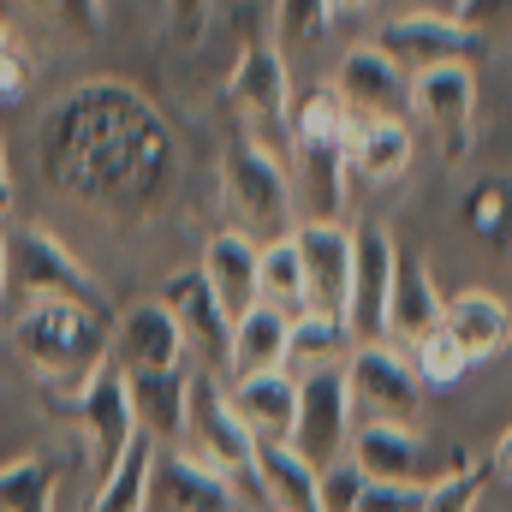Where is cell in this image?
Returning a JSON list of instances; mask_svg holds the SVG:
<instances>
[{
	"label": "cell",
	"instance_id": "cell-34",
	"mask_svg": "<svg viewBox=\"0 0 512 512\" xmlns=\"http://www.w3.org/2000/svg\"><path fill=\"white\" fill-rule=\"evenodd\" d=\"M483 483H489V465H483V459H471L465 471H453V477L429 483L423 512H477V501H483Z\"/></svg>",
	"mask_w": 512,
	"mask_h": 512
},
{
	"label": "cell",
	"instance_id": "cell-1",
	"mask_svg": "<svg viewBox=\"0 0 512 512\" xmlns=\"http://www.w3.org/2000/svg\"><path fill=\"white\" fill-rule=\"evenodd\" d=\"M42 173L90 209L143 215L173 185V137L137 90L96 78L48 108Z\"/></svg>",
	"mask_w": 512,
	"mask_h": 512
},
{
	"label": "cell",
	"instance_id": "cell-9",
	"mask_svg": "<svg viewBox=\"0 0 512 512\" xmlns=\"http://www.w3.org/2000/svg\"><path fill=\"white\" fill-rule=\"evenodd\" d=\"M346 393L358 423H417L423 417V382L399 346H352L346 358Z\"/></svg>",
	"mask_w": 512,
	"mask_h": 512
},
{
	"label": "cell",
	"instance_id": "cell-19",
	"mask_svg": "<svg viewBox=\"0 0 512 512\" xmlns=\"http://www.w3.org/2000/svg\"><path fill=\"white\" fill-rule=\"evenodd\" d=\"M251 489L256 512H316V465L292 441H256Z\"/></svg>",
	"mask_w": 512,
	"mask_h": 512
},
{
	"label": "cell",
	"instance_id": "cell-24",
	"mask_svg": "<svg viewBox=\"0 0 512 512\" xmlns=\"http://www.w3.org/2000/svg\"><path fill=\"white\" fill-rule=\"evenodd\" d=\"M227 399L239 411V423L251 429V441H292V417H298V376L292 370H262L227 382Z\"/></svg>",
	"mask_w": 512,
	"mask_h": 512
},
{
	"label": "cell",
	"instance_id": "cell-14",
	"mask_svg": "<svg viewBox=\"0 0 512 512\" xmlns=\"http://www.w3.org/2000/svg\"><path fill=\"white\" fill-rule=\"evenodd\" d=\"M292 251H298V268H304V310H316V316H346L358 233H352L346 221H298V227H292Z\"/></svg>",
	"mask_w": 512,
	"mask_h": 512
},
{
	"label": "cell",
	"instance_id": "cell-17",
	"mask_svg": "<svg viewBox=\"0 0 512 512\" xmlns=\"http://www.w3.org/2000/svg\"><path fill=\"white\" fill-rule=\"evenodd\" d=\"M143 512H245V495H239V483H227L221 471L197 465L191 453L161 447L155 471H149Z\"/></svg>",
	"mask_w": 512,
	"mask_h": 512
},
{
	"label": "cell",
	"instance_id": "cell-35",
	"mask_svg": "<svg viewBox=\"0 0 512 512\" xmlns=\"http://www.w3.org/2000/svg\"><path fill=\"white\" fill-rule=\"evenodd\" d=\"M364 495V471L352 459H334L328 471H316V512H352Z\"/></svg>",
	"mask_w": 512,
	"mask_h": 512
},
{
	"label": "cell",
	"instance_id": "cell-46",
	"mask_svg": "<svg viewBox=\"0 0 512 512\" xmlns=\"http://www.w3.org/2000/svg\"><path fill=\"white\" fill-rule=\"evenodd\" d=\"M6 48H12V30H6V18H0V54H6Z\"/></svg>",
	"mask_w": 512,
	"mask_h": 512
},
{
	"label": "cell",
	"instance_id": "cell-43",
	"mask_svg": "<svg viewBox=\"0 0 512 512\" xmlns=\"http://www.w3.org/2000/svg\"><path fill=\"white\" fill-rule=\"evenodd\" d=\"M6 215H12V185H0V227H6Z\"/></svg>",
	"mask_w": 512,
	"mask_h": 512
},
{
	"label": "cell",
	"instance_id": "cell-26",
	"mask_svg": "<svg viewBox=\"0 0 512 512\" xmlns=\"http://www.w3.org/2000/svg\"><path fill=\"white\" fill-rule=\"evenodd\" d=\"M126 382H131L137 435H149L155 447H179V435H185V399H191V370H167V376H126Z\"/></svg>",
	"mask_w": 512,
	"mask_h": 512
},
{
	"label": "cell",
	"instance_id": "cell-23",
	"mask_svg": "<svg viewBox=\"0 0 512 512\" xmlns=\"http://www.w3.org/2000/svg\"><path fill=\"white\" fill-rule=\"evenodd\" d=\"M441 310H447V292L435 286L429 262L399 256V268H393V292H387V346H417L423 334L441 328Z\"/></svg>",
	"mask_w": 512,
	"mask_h": 512
},
{
	"label": "cell",
	"instance_id": "cell-2",
	"mask_svg": "<svg viewBox=\"0 0 512 512\" xmlns=\"http://www.w3.org/2000/svg\"><path fill=\"white\" fill-rule=\"evenodd\" d=\"M12 352L42 393H84L114 364V322L66 298H36L12 310Z\"/></svg>",
	"mask_w": 512,
	"mask_h": 512
},
{
	"label": "cell",
	"instance_id": "cell-45",
	"mask_svg": "<svg viewBox=\"0 0 512 512\" xmlns=\"http://www.w3.org/2000/svg\"><path fill=\"white\" fill-rule=\"evenodd\" d=\"M0 185H12V167H6V143H0Z\"/></svg>",
	"mask_w": 512,
	"mask_h": 512
},
{
	"label": "cell",
	"instance_id": "cell-7",
	"mask_svg": "<svg viewBox=\"0 0 512 512\" xmlns=\"http://www.w3.org/2000/svg\"><path fill=\"white\" fill-rule=\"evenodd\" d=\"M48 411H54V417H66V423L84 435V453H90L96 483L120 465V453L137 441L131 382H126V370H120V364H108V370L84 387V393H48Z\"/></svg>",
	"mask_w": 512,
	"mask_h": 512
},
{
	"label": "cell",
	"instance_id": "cell-8",
	"mask_svg": "<svg viewBox=\"0 0 512 512\" xmlns=\"http://www.w3.org/2000/svg\"><path fill=\"white\" fill-rule=\"evenodd\" d=\"M179 453H191L197 465H209V471H221L227 483H245L251 477V429L239 423V411H233V399H227V387L221 376H209V370H191V399H185V435H179Z\"/></svg>",
	"mask_w": 512,
	"mask_h": 512
},
{
	"label": "cell",
	"instance_id": "cell-27",
	"mask_svg": "<svg viewBox=\"0 0 512 512\" xmlns=\"http://www.w3.org/2000/svg\"><path fill=\"white\" fill-rule=\"evenodd\" d=\"M352 358V334L340 316H292V340H286V370L292 376H310V370H340Z\"/></svg>",
	"mask_w": 512,
	"mask_h": 512
},
{
	"label": "cell",
	"instance_id": "cell-39",
	"mask_svg": "<svg viewBox=\"0 0 512 512\" xmlns=\"http://www.w3.org/2000/svg\"><path fill=\"white\" fill-rule=\"evenodd\" d=\"M30 78H36V66H30V54H18V48H6V54H0V108H18V102L30 96Z\"/></svg>",
	"mask_w": 512,
	"mask_h": 512
},
{
	"label": "cell",
	"instance_id": "cell-41",
	"mask_svg": "<svg viewBox=\"0 0 512 512\" xmlns=\"http://www.w3.org/2000/svg\"><path fill=\"white\" fill-rule=\"evenodd\" d=\"M489 471H501V477L512 483V423L501 429V441H495V453H489Z\"/></svg>",
	"mask_w": 512,
	"mask_h": 512
},
{
	"label": "cell",
	"instance_id": "cell-6",
	"mask_svg": "<svg viewBox=\"0 0 512 512\" xmlns=\"http://www.w3.org/2000/svg\"><path fill=\"white\" fill-rule=\"evenodd\" d=\"M227 108L256 149L286 161V149H292V72H286V54L274 42H262V36L245 42L239 66L227 72Z\"/></svg>",
	"mask_w": 512,
	"mask_h": 512
},
{
	"label": "cell",
	"instance_id": "cell-18",
	"mask_svg": "<svg viewBox=\"0 0 512 512\" xmlns=\"http://www.w3.org/2000/svg\"><path fill=\"white\" fill-rule=\"evenodd\" d=\"M114 364L126 376H167V370H191V352L179 340V322L155 298H143L114 316Z\"/></svg>",
	"mask_w": 512,
	"mask_h": 512
},
{
	"label": "cell",
	"instance_id": "cell-32",
	"mask_svg": "<svg viewBox=\"0 0 512 512\" xmlns=\"http://www.w3.org/2000/svg\"><path fill=\"white\" fill-rule=\"evenodd\" d=\"M334 30V12L328 0H274V48L292 54V48H310Z\"/></svg>",
	"mask_w": 512,
	"mask_h": 512
},
{
	"label": "cell",
	"instance_id": "cell-25",
	"mask_svg": "<svg viewBox=\"0 0 512 512\" xmlns=\"http://www.w3.org/2000/svg\"><path fill=\"white\" fill-rule=\"evenodd\" d=\"M286 340H292V316L256 304L233 322V346H227V382L262 376V370H286Z\"/></svg>",
	"mask_w": 512,
	"mask_h": 512
},
{
	"label": "cell",
	"instance_id": "cell-42",
	"mask_svg": "<svg viewBox=\"0 0 512 512\" xmlns=\"http://www.w3.org/2000/svg\"><path fill=\"white\" fill-rule=\"evenodd\" d=\"M382 0H328V12L334 18H364V12H376Z\"/></svg>",
	"mask_w": 512,
	"mask_h": 512
},
{
	"label": "cell",
	"instance_id": "cell-21",
	"mask_svg": "<svg viewBox=\"0 0 512 512\" xmlns=\"http://www.w3.org/2000/svg\"><path fill=\"white\" fill-rule=\"evenodd\" d=\"M411 155H417V137L411 120H358L346 131V173L364 179V185H399L411 173Z\"/></svg>",
	"mask_w": 512,
	"mask_h": 512
},
{
	"label": "cell",
	"instance_id": "cell-28",
	"mask_svg": "<svg viewBox=\"0 0 512 512\" xmlns=\"http://www.w3.org/2000/svg\"><path fill=\"white\" fill-rule=\"evenodd\" d=\"M155 441L149 435H137L126 453H120V465L96 483V501L90 512H143V495H149V471H155Z\"/></svg>",
	"mask_w": 512,
	"mask_h": 512
},
{
	"label": "cell",
	"instance_id": "cell-10",
	"mask_svg": "<svg viewBox=\"0 0 512 512\" xmlns=\"http://www.w3.org/2000/svg\"><path fill=\"white\" fill-rule=\"evenodd\" d=\"M411 120L435 137L447 167H459L471 155V131H477V72L471 66L417 72L411 78Z\"/></svg>",
	"mask_w": 512,
	"mask_h": 512
},
{
	"label": "cell",
	"instance_id": "cell-33",
	"mask_svg": "<svg viewBox=\"0 0 512 512\" xmlns=\"http://www.w3.org/2000/svg\"><path fill=\"white\" fill-rule=\"evenodd\" d=\"M465 227L489 245H507L512 239V185L507 179H483L465 203Z\"/></svg>",
	"mask_w": 512,
	"mask_h": 512
},
{
	"label": "cell",
	"instance_id": "cell-16",
	"mask_svg": "<svg viewBox=\"0 0 512 512\" xmlns=\"http://www.w3.org/2000/svg\"><path fill=\"white\" fill-rule=\"evenodd\" d=\"M328 84L358 120H411V78L387 60L376 42H352Z\"/></svg>",
	"mask_w": 512,
	"mask_h": 512
},
{
	"label": "cell",
	"instance_id": "cell-36",
	"mask_svg": "<svg viewBox=\"0 0 512 512\" xmlns=\"http://www.w3.org/2000/svg\"><path fill=\"white\" fill-rule=\"evenodd\" d=\"M423 495L429 489H417V483H370L364 477V495L352 512H423Z\"/></svg>",
	"mask_w": 512,
	"mask_h": 512
},
{
	"label": "cell",
	"instance_id": "cell-22",
	"mask_svg": "<svg viewBox=\"0 0 512 512\" xmlns=\"http://www.w3.org/2000/svg\"><path fill=\"white\" fill-rule=\"evenodd\" d=\"M256 262H262V245H256L251 233H239V227H221L209 245H203V280H209V292L221 298V310L239 322L245 310L262 304V292H256Z\"/></svg>",
	"mask_w": 512,
	"mask_h": 512
},
{
	"label": "cell",
	"instance_id": "cell-30",
	"mask_svg": "<svg viewBox=\"0 0 512 512\" xmlns=\"http://www.w3.org/2000/svg\"><path fill=\"white\" fill-rule=\"evenodd\" d=\"M60 471L48 459H6L0 465V512H54Z\"/></svg>",
	"mask_w": 512,
	"mask_h": 512
},
{
	"label": "cell",
	"instance_id": "cell-31",
	"mask_svg": "<svg viewBox=\"0 0 512 512\" xmlns=\"http://www.w3.org/2000/svg\"><path fill=\"white\" fill-rule=\"evenodd\" d=\"M411 370H417V382L423 393H435V387H459L471 376V358L459 352V340L447 334V328H435V334H423L417 346H411Z\"/></svg>",
	"mask_w": 512,
	"mask_h": 512
},
{
	"label": "cell",
	"instance_id": "cell-44",
	"mask_svg": "<svg viewBox=\"0 0 512 512\" xmlns=\"http://www.w3.org/2000/svg\"><path fill=\"white\" fill-rule=\"evenodd\" d=\"M0 298H6V227H0Z\"/></svg>",
	"mask_w": 512,
	"mask_h": 512
},
{
	"label": "cell",
	"instance_id": "cell-40",
	"mask_svg": "<svg viewBox=\"0 0 512 512\" xmlns=\"http://www.w3.org/2000/svg\"><path fill=\"white\" fill-rule=\"evenodd\" d=\"M203 24H209V0H173V30H179V42H197Z\"/></svg>",
	"mask_w": 512,
	"mask_h": 512
},
{
	"label": "cell",
	"instance_id": "cell-5",
	"mask_svg": "<svg viewBox=\"0 0 512 512\" xmlns=\"http://www.w3.org/2000/svg\"><path fill=\"white\" fill-rule=\"evenodd\" d=\"M6 292L18 304H36V298H66V304H84L96 316L114 322V304L102 292V280L66 251L48 227H18L6 233Z\"/></svg>",
	"mask_w": 512,
	"mask_h": 512
},
{
	"label": "cell",
	"instance_id": "cell-37",
	"mask_svg": "<svg viewBox=\"0 0 512 512\" xmlns=\"http://www.w3.org/2000/svg\"><path fill=\"white\" fill-rule=\"evenodd\" d=\"M0 6H48V12H60V24L66 30H78V36H102V0H0Z\"/></svg>",
	"mask_w": 512,
	"mask_h": 512
},
{
	"label": "cell",
	"instance_id": "cell-3",
	"mask_svg": "<svg viewBox=\"0 0 512 512\" xmlns=\"http://www.w3.org/2000/svg\"><path fill=\"white\" fill-rule=\"evenodd\" d=\"M221 191H227V209L239 215V233H251L256 245H274L298 227V197H292L286 161L256 149L251 137H233L221 149Z\"/></svg>",
	"mask_w": 512,
	"mask_h": 512
},
{
	"label": "cell",
	"instance_id": "cell-12",
	"mask_svg": "<svg viewBox=\"0 0 512 512\" xmlns=\"http://www.w3.org/2000/svg\"><path fill=\"white\" fill-rule=\"evenodd\" d=\"M352 429H358V417H352V393H346V364H340V370H310V376H298L292 447H298L316 471H328L334 459L352 453Z\"/></svg>",
	"mask_w": 512,
	"mask_h": 512
},
{
	"label": "cell",
	"instance_id": "cell-11",
	"mask_svg": "<svg viewBox=\"0 0 512 512\" xmlns=\"http://www.w3.org/2000/svg\"><path fill=\"white\" fill-rule=\"evenodd\" d=\"M376 48L405 78H417V72H435V66H471L483 54V36L465 30L453 12H399L376 30Z\"/></svg>",
	"mask_w": 512,
	"mask_h": 512
},
{
	"label": "cell",
	"instance_id": "cell-29",
	"mask_svg": "<svg viewBox=\"0 0 512 512\" xmlns=\"http://www.w3.org/2000/svg\"><path fill=\"white\" fill-rule=\"evenodd\" d=\"M256 292L268 310L280 316H304V268H298V251H292V233L262 245V262H256Z\"/></svg>",
	"mask_w": 512,
	"mask_h": 512
},
{
	"label": "cell",
	"instance_id": "cell-4",
	"mask_svg": "<svg viewBox=\"0 0 512 512\" xmlns=\"http://www.w3.org/2000/svg\"><path fill=\"white\" fill-rule=\"evenodd\" d=\"M370 483H441L453 471H465L477 453L465 441H435L417 423H358L352 429V453H346Z\"/></svg>",
	"mask_w": 512,
	"mask_h": 512
},
{
	"label": "cell",
	"instance_id": "cell-38",
	"mask_svg": "<svg viewBox=\"0 0 512 512\" xmlns=\"http://www.w3.org/2000/svg\"><path fill=\"white\" fill-rule=\"evenodd\" d=\"M453 18L477 36H495V30H512V0H459Z\"/></svg>",
	"mask_w": 512,
	"mask_h": 512
},
{
	"label": "cell",
	"instance_id": "cell-20",
	"mask_svg": "<svg viewBox=\"0 0 512 512\" xmlns=\"http://www.w3.org/2000/svg\"><path fill=\"white\" fill-rule=\"evenodd\" d=\"M441 328L459 340V352L471 364H489V358H501L512 346V310H507V298L489 292V286H465L459 298H447Z\"/></svg>",
	"mask_w": 512,
	"mask_h": 512
},
{
	"label": "cell",
	"instance_id": "cell-15",
	"mask_svg": "<svg viewBox=\"0 0 512 512\" xmlns=\"http://www.w3.org/2000/svg\"><path fill=\"white\" fill-rule=\"evenodd\" d=\"M358 251H352V292H346V334L352 346H382L387 340V292H393V268L399 245L387 227H352Z\"/></svg>",
	"mask_w": 512,
	"mask_h": 512
},
{
	"label": "cell",
	"instance_id": "cell-13",
	"mask_svg": "<svg viewBox=\"0 0 512 512\" xmlns=\"http://www.w3.org/2000/svg\"><path fill=\"white\" fill-rule=\"evenodd\" d=\"M155 304L179 322V340H185V352L197 358V370L227 376L233 316H227V310H221V298L209 292L203 268H179V274H167V280H161V292H155Z\"/></svg>",
	"mask_w": 512,
	"mask_h": 512
}]
</instances>
